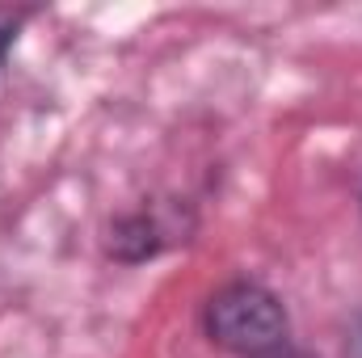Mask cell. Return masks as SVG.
<instances>
[{"mask_svg": "<svg viewBox=\"0 0 362 358\" xmlns=\"http://www.w3.org/2000/svg\"><path fill=\"white\" fill-rule=\"evenodd\" d=\"M34 13H38V8H25V4H0V68H4L8 51L17 47V38H21L25 21H30Z\"/></svg>", "mask_w": 362, "mask_h": 358, "instance_id": "3957f363", "label": "cell"}, {"mask_svg": "<svg viewBox=\"0 0 362 358\" xmlns=\"http://www.w3.org/2000/svg\"><path fill=\"white\" fill-rule=\"evenodd\" d=\"M202 333L232 358H266L291 337V312L262 278H228L202 304Z\"/></svg>", "mask_w": 362, "mask_h": 358, "instance_id": "6da1fadb", "label": "cell"}, {"mask_svg": "<svg viewBox=\"0 0 362 358\" xmlns=\"http://www.w3.org/2000/svg\"><path fill=\"white\" fill-rule=\"evenodd\" d=\"M358 207H362V198H358Z\"/></svg>", "mask_w": 362, "mask_h": 358, "instance_id": "8992f818", "label": "cell"}, {"mask_svg": "<svg viewBox=\"0 0 362 358\" xmlns=\"http://www.w3.org/2000/svg\"><path fill=\"white\" fill-rule=\"evenodd\" d=\"M266 358H316V354H308L303 346H295V342H286L282 350H274V354H266Z\"/></svg>", "mask_w": 362, "mask_h": 358, "instance_id": "277c9868", "label": "cell"}, {"mask_svg": "<svg viewBox=\"0 0 362 358\" xmlns=\"http://www.w3.org/2000/svg\"><path fill=\"white\" fill-rule=\"evenodd\" d=\"M198 232V215L185 202H144L135 211H122L105 228V258L118 266H144L160 258L165 249L185 245Z\"/></svg>", "mask_w": 362, "mask_h": 358, "instance_id": "7a4b0ae2", "label": "cell"}, {"mask_svg": "<svg viewBox=\"0 0 362 358\" xmlns=\"http://www.w3.org/2000/svg\"><path fill=\"white\" fill-rule=\"evenodd\" d=\"M354 346H358V358H362V329H358V337H354Z\"/></svg>", "mask_w": 362, "mask_h": 358, "instance_id": "5b68a950", "label": "cell"}]
</instances>
